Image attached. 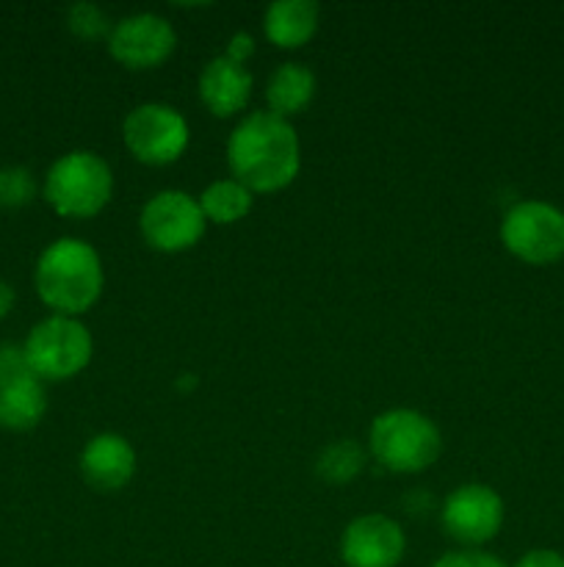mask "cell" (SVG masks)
Instances as JSON below:
<instances>
[{
	"label": "cell",
	"mask_w": 564,
	"mask_h": 567,
	"mask_svg": "<svg viewBox=\"0 0 564 567\" xmlns=\"http://www.w3.org/2000/svg\"><path fill=\"white\" fill-rule=\"evenodd\" d=\"M39 183L28 166L9 164L0 166V208L20 210L36 199Z\"/></svg>",
	"instance_id": "19"
},
{
	"label": "cell",
	"mask_w": 564,
	"mask_h": 567,
	"mask_svg": "<svg viewBox=\"0 0 564 567\" xmlns=\"http://www.w3.org/2000/svg\"><path fill=\"white\" fill-rule=\"evenodd\" d=\"M22 354L33 377L42 382H64L81 374L94 354L92 332L75 316H48L31 327Z\"/></svg>",
	"instance_id": "5"
},
{
	"label": "cell",
	"mask_w": 564,
	"mask_h": 567,
	"mask_svg": "<svg viewBox=\"0 0 564 567\" xmlns=\"http://www.w3.org/2000/svg\"><path fill=\"white\" fill-rule=\"evenodd\" d=\"M205 219L199 199L180 188H164L144 203L138 214L142 238L158 252H186L205 236Z\"/></svg>",
	"instance_id": "8"
},
{
	"label": "cell",
	"mask_w": 564,
	"mask_h": 567,
	"mask_svg": "<svg viewBox=\"0 0 564 567\" xmlns=\"http://www.w3.org/2000/svg\"><path fill=\"white\" fill-rule=\"evenodd\" d=\"M199 97L213 116H236L252 97V72L227 55H216L199 72Z\"/></svg>",
	"instance_id": "13"
},
{
	"label": "cell",
	"mask_w": 564,
	"mask_h": 567,
	"mask_svg": "<svg viewBox=\"0 0 564 567\" xmlns=\"http://www.w3.org/2000/svg\"><path fill=\"white\" fill-rule=\"evenodd\" d=\"M224 55L230 61H236V64H247V61L254 55V37H252V33H247V31L232 33L230 42H227V53Z\"/></svg>",
	"instance_id": "24"
},
{
	"label": "cell",
	"mask_w": 564,
	"mask_h": 567,
	"mask_svg": "<svg viewBox=\"0 0 564 567\" xmlns=\"http://www.w3.org/2000/svg\"><path fill=\"white\" fill-rule=\"evenodd\" d=\"M365 465V452L354 441H335L326 449H321L315 460V474L326 485H346L357 480Z\"/></svg>",
	"instance_id": "18"
},
{
	"label": "cell",
	"mask_w": 564,
	"mask_h": 567,
	"mask_svg": "<svg viewBox=\"0 0 564 567\" xmlns=\"http://www.w3.org/2000/svg\"><path fill=\"white\" fill-rule=\"evenodd\" d=\"M442 529L451 540L479 548L495 540L503 526V498L490 485L470 482L451 491L440 509Z\"/></svg>",
	"instance_id": "9"
},
{
	"label": "cell",
	"mask_w": 564,
	"mask_h": 567,
	"mask_svg": "<svg viewBox=\"0 0 564 567\" xmlns=\"http://www.w3.org/2000/svg\"><path fill=\"white\" fill-rule=\"evenodd\" d=\"M407 537L398 520L387 515H359L343 529L341 559L346 567H398Z\"/></svg>",
	"instance_id": "11"
},
{
	"label": "cell",
	"mask_w": 564,
	"mask_h": 567,
	"mask_svg": "<svg viewBox=\"0 0 564 567\" xmlns=\"http://www.w3.org/2000/svg\"><path fill=\"white\" fill-rule=\"evenodd\" d=\"M321 9L313 0H274L263 14V31L271 44L293 50L307 44L318 31Z\"/></svg>",
	"instance_id": "14"
},
{
	"label": "cell",
	"mask_w": 564,
	"mask_h": 567,
	"mask_svg": "<svg viewBox=\"0 0 564 567\" xmlns=\"http://www.w3.org/2000/svg\"><path fill=\"white\" fill-rule=\"evenodd\" d=\"M315 97V75L307 64L299 61H285L271 72L269 83H265V103H269L271 114L291 120V116L302 114Z\"/></svg>",
	"instance_id": "16"
},
{
	"label": "cell",
	"mask_w": 564,
	"mask_h": 567,
	"mask_svg": "<svg viewBox=\"0 0 564 567\" xmlns=\"http://www.w3.org/2000/svg\"><path fill=\"white\" fill-rule=\"evenodd\" d=\"M105 271L100 252L88 241L61 236L42 249L33 269V288L55 316H81L100 299Z\"/></svg>",
	"instance_id": "2"
},
{
	"label": "cell",
	"mask_w": 564,
	"mask_h": 567,
	"mask_svg": "<svg viewBox=\"0 0 564 567\" xmlns=\"http://www.w3.org/2000/svg\"><path fill=\"white\" fill-rule=\"evenodd\" d=\"M14 305H17L14 286L6 280H0V319H6V316L11 313V310H14Z\"/></svg>",
	"instance_id": "25"
},
{
	"label": "cell",
	"mask_w": 564,
	"mask_h": 567,
	"mask_svg": "<svg viewBox=\"0 0 564 567\" xmlns=\"http://www.w3.org/2000/svg\"><path fill=\"white\" fill-rule=\"evenodd\" d=\"M514 567H564V554L556 548H531Z\"/></svg>",
	"instance_id": "23"
},
{
	"label": "cell",
	"mask_w": 564,
	"mask_h": 567,
	"mask_svg": "<svg viewBox=\"0 0 564 567\" xmlns=\"http://www.w3.org/2000/svg\"><path fill=\"white\" fill-rule=\"evenodd\" d=\"M175 44L171 22L153 11L122 17L108 33V53L127 70H155L175 53Z\"/></svg>",
	"instance_id": "10"
},
{
	"label": "cell",
	"mask_w": 564,
	"mask_h": 567,
	"mask_svg": "<svg viewBox=\"0 0 564 567\" xmlns=\"http://www.w3.org/2000/svg\"><path fill=\"white\" fill-rule=\"evenodd\" d=\"M48 413V391L31 371L0 385V430L28 432Z\"/></svg>",
	"instance_id": "15"
},
{
	"label": "cell",
	"mask_w": 564,
	"mask_h": 567,
	"mask_svg": "<svg viewBox=\"0 0 564 567\" xmlns=\"http://www.w3.org/2000/svg\"><path fill=\"white\" fill-rule=\"evenodd\" d=\"M431 567H509L501 557L481 548H462V551L442 554Z\"/></svg>",
	"instance_id": "21"
},
{
	"label": "cell",
	"mask_w": 564,
	"mask_h": 567,
	"mask_svg": "<svg viewBox=\"0 0 564 567\" xmlns=\"http://www.w3.org/2000/svg\"><path fill=\"white\" fill-rule=\"evenodd\" d=\"M370 454L393 474H420L437 463L442 435L429 415L409 408L385 410L368 430Z\"/></svg>",
	"instance_id": "4"
},
{
	"label": "cell",
	"mask_w": 564,
	"mask_h": 567,
	"mask_svg": "<svg viewBox=\"0 0 564 567\" xmlns=\"http://www.w3.org/2000/svg\"><path fill=\"white\" fill-rule=\"evenodd\" d=\"M66 25H70V31L77 39H86V42L108 37L111 28H114L108 20V11L100 9L97 3H86V0L70 6V11H66Z\"/></svg>",
	"instance_id": "20"
},
{
	"label": "cell",
	"mask_w": 564,
	"mask_h": 567,
	"mask_svg": "<svg viewBox=\"0 0 564 567\" xmlns=\"http://www.w3.org/2000/svg\"><path fill=\"white\" fill-rule=\"evenodd\" d=\"M501 241L529 266L556 264L564 258V210L545 199H523L503 216Z\"/></svg>",
	"instance_id": "6"
},
{
	"label": "cell",
	"mask_w": 564,
	"mask_h": 567,
	"mask_svg": "<svg viewBox=\"0 0 564 567\" xmlns=\"http://www.w3.org/2000/svg\"><path fill=\"white\" fill-rule=\"evenodd\" d=\"M28 371L31 369H28L22 347H14V343H0V385L28 374Z\"/></svg>",
	"instance_id": "22"
},
{
	"label": "cell",
	"mask_w": 564,
	"mask_h": 567,
	"mask_svg": "<svg viewBox=\"0 0 564 567\" xmlns=\"http://www.w3.org/2000/svg\"><path fill=\"white\" fill-rule=\"evenodd\" d=\"M122 138L130 155L142 164L166 166L175 164L191 142L188 122L175 105L142 103L122 122Z\"/></svg>",
	"instance_id": "7"
},
{
	"label": "cell",
	"mask_w": 564,
	"mask_h": 567,
	"mask_svg": "<svg viewBox=\"0 0 564 567\" xmlns=\"http://www.w3.org/2000/svg\"><path fill=\"white\" fill-rule=\"evenodd\" d=\"M197 199L205 219L213 221V225H236V221L247 219L254 205V194L236 177L213 181L210 186H205V192Z\"/></svg>",
	"instance_id": "17"
},
{
	"label": "cell",
	"mask_w": 564,
	"mask_h": 567,
	"mask_svg": "<svg viewBox=\"0 0 564 567\" xmlns=\"http://www.w3.org/2000/svg\"><path fill=\"white\" fill-rule=\"evenodd\" d=\"M44 203L64 219H92L114 194V175L92 150H70L50 164L42 183Z\"/></svg>",
	"instance_id": "3"
},
{
	"label": "cell",
	"mask_w": 564,
	"mask_h": 567,
	"mask_svg": "<svg viewBox=\"0 0 564 567\" xmlns=\"http://www.w3.org/2000/svg\"><path fill=\"white\" fill-rule=\"evenodd\" d=\"M227 166L252 194L282 192L302 166L296 127L271 111H252L227 138Z\"/></svg>",
	"instance_id": "1"
},
{
	"label": "cell",
	"mask_w": 564,
	"mask_h": 567,
	"mask_svg": "<svg viewBox=\"0 0 564 567\" xmlns=\"http://www.w3.org/2000/svg\"><path fill=\"white\" fill-rule=\"evenodd\" d=\"M81 474L88 487L100 493H116L136 474V452L130 441L116 432H100L83 446Z\"/></svg>",
	"instance_id": "12"
}]
</instances>
